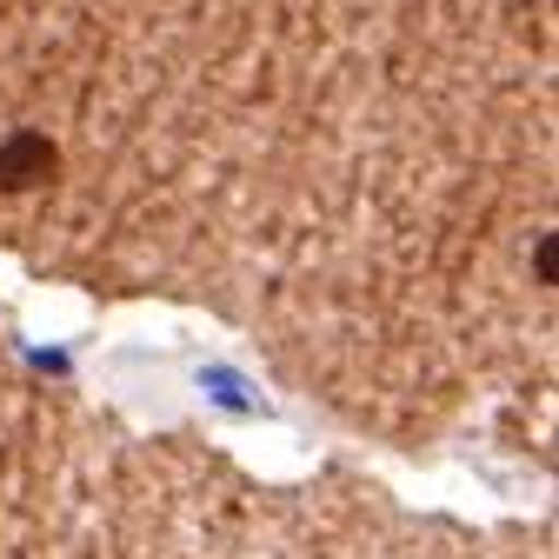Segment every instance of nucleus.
Returning a JSON list of instances; mask_svg holds the SVG:
<instances>
[{
    "label": "nucleus",
    "instance_id": "nucleus-1",
    "mask_svg": "<svg viewBox=\"0 0 559 559\" xmlns=\"http://www.w3.org/2000/svg\"><path fill=\"white\" fill-rule=\"evenodd\" d=\"M53 174H60V147L47 133L21 127V133L0 140V193H40Z\"/></svg>",
    "mask_w": 559,
    "mask_h": 559
},
{
    "label": "nucleus",
    "instance_id": "nucleus-2",
    "mask_svg": "<svg viewBox=\"0 0 559 559\" xmlns=\"http://www.w3.org/2000/svg\"><path fill=\"white\" fill-rule=\"evenodd\" d=\"M552 253H559V240H552V234H539V247H533V260H539V287H552V280H559Z\"/></svg>",
    "mask_w": 559,
    "mask_h": 559
}]
</instances>
